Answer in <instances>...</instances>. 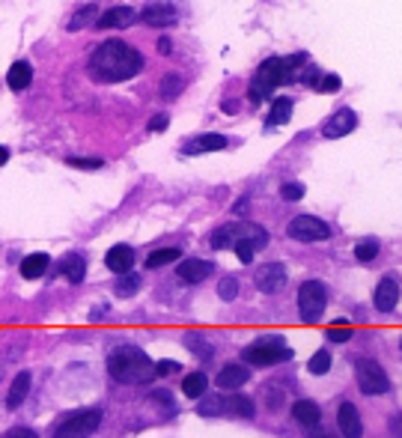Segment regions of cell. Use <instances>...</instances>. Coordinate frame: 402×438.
Returning <instances> with one entry per match:
<instances>
[{
    "mask_svg": "<svg viewBox=\"0 0 402 438\" xmlns=\"http://www.w3.org/2000/svg\"><path fill=\"white\" fill-rule=\"evenodd\" d=\"M143 54L137 51V48L125 45L123 39H107L93 51L89 57V75H93V81L98 84H119V81H128V78L140 75V69H143Z\"/></svg>",
    "mask_w": 402,
    "mask_h": 438,
    "instance_id": "6da1fadb",
    "label": "cell"
},
{
    "mask_svg": "<svg viewBox=\"0 0 402 438\" xmlns=\"http://www.w3.org/2000/svg\"><path fill=\"white\" fill-rule=\"evenodd\" d=\"M107 373L110 379L119 385H146L155 379V364L149 361L146 352L134 349V346H123L107 355Z\"/></svg>",
    "mask_w": 402,
    "mask_h": 438,
    "instance_id": "7a4b0ae2",
    "label": "cell"
},
{
    "mask_svg": "<svg viewBox=\"0 0 402 438\" xmlns=\"http://www.w3.org/2000/svg\"><path fill=\"white\" fill-rule=\"evenodd\" d=\"M301 60H304V54H295V57H268L265 63H259L254 81H250V93H247L250 102H254V105L265 102V98H271V93H274L280 84L292 81L295 69L301 66Z\"/></svg>",
    "mask_w": 402,
    "mask_h": 438,
    "instance_id": "3957f363",
    "label": "cell"
},
{
    "mask_svg": "<svg viewBox=\"0 0 402 438\" xmlns=\"http://www.w3.org/2000/svg\"><path fill=\"white\" fill-rule=\"evenodd\" d=\"M241 358H245L247 364L254 367H271V364H280V361H289L292 358V349L286 346L283 337H259V340H254L247 346L245 352H241Z\"/></svg>",
    "mask_w": 402,
    "mask_h": 438,
    "instance_id": "277c9868",
    "label": "cell"
},
{
    "mask_svg": "<svg viewBox=\"0 0 402 438\" xmlns=\"http://www.w3.org/2000/svg\"><path fill=\"white\" fill-rule=\"evenodd\" d=\"M325 304H328L325 283L304 281V283L298 286V313H301V322L316 325L322 319V313H325Z\"/></svg>",
    "mask_w": 402,
    "mask_h": 438,
    "instance_id": "5b68a950",
    "label": "cell"
},
{
    "mask_svg": "<svg viewBox=\"0 0 402 438\" xmlns=\"http://www.w3.org/2000/svg\"><path fill=\"white\" fill-rule=\"evenodd\" d=\"M102 426V412L98 409H78L60 421L54 438H89Z\"/></svg>",
    "mask_w": 402,
    "mask_h": 438,
    "instance_id": "8992f818",
    "label": "cell"
},
{
    "mask_svg": "<svg viewBox=\"0 0 402 438\" xmlns=\"http://www.w3.org/2000/svg\"><path fill=\"white\" fill-rule=\"evenodd\" d=\"M355 376H358V387L364 394H369V396L390 391V379H387L385 367H381L378 361H373V358H358V361H355Z\"/></svg>",
    "mask_w": 402,
    "mask_h": 438,
    "instance_id": "52a82bcc",
    "label": "cell"
},
{
    "mask_svg": "<svg viewBox=\"0 0 402 438\" xmlns=\"http://www.w3.org/2000/svg\"><path fill=\"white\" fill-rule=\"evenodd\" d=\"M286 233H289V238H295V242H325V238H331L334 230L316 215H298V218L289 221Z\"/></svg>",
    "mask_w": 402,
    "mask_h": 438,
    "instance_id": "ba28073f",
    "label": "cell"
},
{
    "mask_svg": "<svg viewBox=\"0 0 402 438\" xmlns=\"http://www.w3.org/2000/svg\"><path fill=\"white\" fill-rule=\"evenodd\" d=\"M286 281H289V277H286L283 263H265V265H259L256 274H254L256 290L265 292V295H277L286 286Z\"/></svg>",
    "mask_w": 402,
    "mask_h": 438,
    "instance_id": "9c48e42d",
    "label": "cell"
},
{
    "mask_svg": "<svg viewBox=\"0 0 402 438\" xmlns=\"http://www.w3.org/2000/svg\"><path fill=\"white\" fill-rule=\"evenodd\" d=\"M355 125H358V114L351 111V107H340V111H334L325 119L322 134H325L328 141H337V137H346V134L355 132Z\"/></svg>",
    "mask_w": 402,
    "mask_h": 438,
    "instance_id": "30bf717a",
    "label": "cell"
},
{
    "mask_svg": "<svg viewBox=\"0 0 402 438\" xmlns=\"http://www.w3.org/2000/svg\"><path fill=\"white\" fill-rule=\"evenodd\" d=\"M140 21L149 27H170L179 21V12L173 3H149L140 9Z\"/></svg>",
    "mask_w": 402,
    "mask_h": 438,
    "instance_id": "8fae6325",
    "label": "cell"
},
{
    "mask_svg": "<svg viewBox=\"0 0 402 438\" xmlns=\"http://www.w3.org/2000/svg\"><path fill=\"white\" fill-rule=\"evenodd\" d=\"M396 301H399V283H396V277L394 274L381 277L378 286H376V295H373L376 310L378 313H390L396 307Z\"/></svg>",
    "mask_w": 402,
    "mask_h": 438,
    "instance_id": "7c38bea8",
    "label": "cell"
},
{
    "mask_svg": "<svg viewBox=\"0 0 402 438\" xmlns=\"http://www.w3.org/2000/svg\"><path fill=\"white\" fill-rule=\"evenodd\" d=\"M212 272H215V263L209 260H182L176 265V277L182 283H200L206 277H212Z\"/></svg>",
    "mask_w": 402,
    "mask_h": 438,
    "instance_id": "4fadbf2b",
    "label": "cell"
},
{
    "mask_svg": "<svg viewBox=\"0 0 402 438\" xmlns=\"http://www.w3.org/2000/svg\"><path fill=\"white\" fill-rule=\"evenodd\" d=\"M218 149H227V137L218 134V132H209V134H197L185 141L182 152L185 155H203V152H218Z\"/></svg>",
    "mask_w": 402,
    "mask_h": 438,
    "instance_id": "5bb4252c",
    "label": "cell"
},
{
    "mask_svg": "<svg viewBox=\"0 0 402 438\" xmlns=\"http://www.w3.org/2000/svg\"><path fill=\"white\" fill-rule=\"evenodd\" d=\"M137 12L132 6H114V9H107V12L102 18H96V27L98 30H119V27H128V24H134L137 21Z\"/></svg>",
    "mask_w": 402,
    "mask_h": 438,
    "instance_id": "9a60e30c",
    "label": "cell"
},
{
    "mask_svg": "<svg viewBox=\"0 0 402 438\" xmlns=\"http://www.w3.org/2000/svg\"><path fill=\"white\" fill-rule=\"evenodd\" d=\"M337 423H340V432H343V438H360V435H364V423H360V414L355 409V403H343V405H340Z\"/></svg>",
    "mask_w": 402,
    "mask_h": 438,
    "instance_id": "2e32d148",
    "label": "cell"
},
{
    "mask_svg": "<svg viewBox=\"0 0 402 438\" xmlns=\"http://www.w3.org/2000/svg\"><path fill=\"white\" fill-rule=\"evenodd\" d=\"M105 265L114 274H128V272H132V265H134V251L128 245H114L105 254Z\"/></svg>",
    "mask_w": 402,
    "mask_h": 438,
    "instance_id": "e0dca14e",
    "label": "cell"
},
{
    "mask_svg": "<svg viewBox=\"0 0 402 438\" xmlns=\"http://www.w3.org/2000/svg\"><path fill=\"white\" fill-rule=\"evenodd\" d=\"M247 379H250L247 367H241V364H227L224 370L215 376V385L220 387V391H238V387L245 385Z\"/></svg>",
    "mask_w": 402,
    "mask_h": 438,
    "instance_id": "ac0fdd59",
    "label": "cell"
},
{
    "mask_svg": "<svg viewBox=\"0 0 402 438\" xmlns=\"http://www.w3.org/2000/svg\"><path fill=\"white\" fill-rule=\"evenodd\" d=\"M292 417L298 421V426L304 432H313L319 430V421H322V412H319V405L316 403H310V400H298L292 405Z\"/></svg>",
    "mask_w": 402,
    "mask_h": 438,
    "instance_id": "d6986e66",
    "label": "cell"
},
{
    "mask_svg": "<svg viewBox=\"0 0 402 438\" xmlns=\"http://www.w3.org/2000/svg\"><path fill=\"white\" fill-rule=\"evenodd\" d=\"M247 224H227V227H218V230L209 236V245L215 247V251H220V247H233L241 236H245Z\"/></svg>",
    "mask_w": 402,
    "mask_h": 438,
    "instance_id": "ffe728a7",
    "label": "cell"
},
{
    "mask_svg": "<svg viewBox=\"0 0 402 438\" xmlns=\"http://www.w3.org/2000/svg\"><path fill=\"white\" fill-rule=\"evenodd\" d=\"M30 81H33V66H30L27 60H15V63L9 66V72H6V84H9V89L21 93V89L30 87Z\"/></svg>",
    "mask_w": 402,
    "mask_h": 438,
    "instance_id": "44dd1931",
    "label": "cell"
},
{
    "mask_svg": "<svg viewBox=\"0 0 402 438\" xmlns=\"http://www.w3.org/2000/svg\"><path fill=\"white\" fill-rule=\"evenodd\" d=\"M292 107H295V102L289 96H277L274 105H271V111H268V116H265V128L286 125L289 119H292Z\"/></svg>",
    "mask_w": 402,
    "mask_h": 438,
    "instance_id": "7402d4cb",
    "label": "cell"
},
{
    "mask_svg": "<svg viewBox=\"0 0 402 438\" xmlns=\"http://www.w3.org/2000/svg\"><path fill=\"white\" fill-rule=\"evenodd\" d=\"M30 382H33V376L24 373V370L12 379V385H9V394H6V409H9V412H15L18 405H21V403L27 400V394H30Z\"/></svg>",
    "mask_w": 402,
    "mask_h": 438,
    "instance_id": "603a6c76",
    "label": "cell"
},
{
    "mask_svg": "<svg viewBox=\"0 0 402 438\" xmlns=\"http://www.w3.org/2000/svg\"><path fill=\"white\" fill-rule=\"evenodd\" d=\"M60 277H66L69 283H80L87 277V260L80 254H69L60 263Z\"/></svg>",
    "mask_w": 402,
    "mask_h": 438,
    "instance_id": "cb8c5ba5",
    "label": "cell"
},
{
    "mask_svg": "<svg viewBox=\"0 0 402 438\" xmlns=\"http://www.w3.org/2000/svg\"><path fill=\"white\" fill-rule=\"evenodd\" d=\"M224 409L227 414H236V417H254L256 414V403L250 396H241V394H233V396H224Z\"/></svg>",
    "mask_w": 402,
    "mask_h": 438,
    "instance_id": "d4e9b609",
    "label": "cell"
},
{
    "mask_svg": "<svg viewBox=\"0 0 402 438\" xmlns=\"http://www.w3.org/2000/svg\"><path fill=\"white\" fill-rule=\"evenodd\" d=\"M48 254H30L21 260V277H27V281H36V277H42L45 274V268H48Z\"/></svg>",
    "mask_w": 402,
    "mask_h": 438,
    "instance_id": "484cf974",
    "label": "cell"
},
{
    "mask_svg": "<svg viewBox=\"0 0 402 438\" xmlns=\"http://www.w3.org/2000/svg\"><path fill=\"white\" fill-rule=\"evenodd\" d=\"M206 387H209V376L206 373H188L185 382H182V394L188 400H200V396H206Z\"/></svg>",
    "mask_w": 402,
    "mask_h": 438,
    "instance_id": "4316f807",
    "label": "cell"
},
{
    "mask_svg": "<svg viewBox=\"0 0 402 438\" xmlns=\"http://www.w3.org/2000/svg\"><path fill=\"white\" fill-rule=\"evenodd\" d=\"M179 256H182V251H179V247H158V251H152V254L146 256V268L170 265V263H176Z\"/></svg>",
    "mask_w": 402,
    "mask_h": 438,
    "instance_id": "83f0119b",
    "label": "cell"
},
{
    "mask_svg": "<svg viewBox=\"0 0 402 438\" xmlns=\"http://www.w3.org/2000/svg\"><path fill=\"white\" fill-rule=\"evenodd\" d=\"M137 290H140V274H134V272H128V274H123V277H116V283H114V292H116L119 298L134 295Z\"/></svg>",
    "mask_w": 402,
    "mask_h": 438,
    "instance_id": "f1b7e54d",
    "label": "cell"
},
{
    "mask_svg": "<svg viewBox=\"0 0 402 438\" xmlns=\"http://www.w3.org/2000/svg\"><path fill=\"white\" fill-rule=\"evenodd\" d=\"M182 87H185V81H182V75H176V72L161 78V96H164L167 102H170V98H179V93H182Z\"/></svg>",
    "mask_w": 402,
    "mask_h": 438,
    "instance_id": "f546056e",
    "label": "cell"
},
{
    "mask_svg": "<svg viewBox=\"0 0 402 438\" xmlns=\"http://www.w3.org/2000/svg\"><path fill=\"white\" fill-rule=\"evenodd\" d=\"M378 254V238H364V242L355 245V260L358 263H373Z\"/></svg>",
    "mask_w": 402,
    "mask_h": 438,
    "instance_id": "4dcf8cb0",
    "label": "cell"
},
{
    "mask_svg": "<svg viewBox=\"0 0 402 438\" xmlns=\"http://www.w3.org/2000/svg\"><path fill=\"white\" fill-rule=\"evenodd\" d=\"M328 370H331V352H328V349H319L313 358H310L307 373H313V376H325Z\"/></svg>",
    "mask_w": 402,
    "mask_h": 438,
    "instance_id": "1f68e13d",
    "label": "cell"
},
{
    "mask_svg": "<svg viewBox=\"0 0 402 438\" xmlns=\"http://www.w3.org/2000/svg\"><path fill=\"white\" fill-rule=\"evenodd\" d=\"M286 403V391L280 385H265V405L271 412H280Z\"/></svg>",
    "mask_w": 402,
    "mask_h": 438,
    "instance_id": "d6a6232c",
    "label": "cell"
},
{
    "mask_svg": "<svg viewBox=\"0 0 402 438\" xmlns=\"http://www.w3.org/2000/svg\"><path fill=\"white\" fill-rule=\"evenodd\" d=\"M93 15H98V6L96 3H87V6H80L75 18L69 21V30H80V27H87L89 21H93Z\"/></svg>",
    "mask_w": 402,
    "mask_h": 438,
    "instance_id": "836d02e7",
    "label": "cell"
},
{
    "mask_svg": "<svg viewBox=\"0 0 402 438\" xmlns=\"http://www.w3.org/2000/svg\"><path fill=\"white\" fill-rule=\"evenodd\" d=\"M197 412L203 417H218V414H227L224 409V396H209V400H203L197 405Z\"/></svg>",
    "mask_w": 402,
    "mask_h": 438,
    "instance_id": "e575fe53",
    "label": "cell"
},
{
    "mask_svg": "<svg viewBox=\"0 0 402 438\" xmlns=\"http://www.w3.org/2000/svg\"><path fill=\"white\" fill-rule=\"evenodd\" d=\"M218 295L224 298V301H236V295H238V277L236 274L224 277V281L218 283Z\"/></svg>",
    "mask_w": 402,
    "mask_h": 438,
    "instance_id": "d590c367",
    "label": "cell"
},
{
    "mask_svg": "<svg viewBox=\"0 0 402 438\" xmlns=\"http://www.w3.org/2000/svg\"><path fill=\"white\" fill-rule=\"evenodd\" d=\"M349 337H351V328H349L346 319H337L334 325L328 328V340H331V343H346Z\"/></svg>",
    "mask_w": 402,
    "mask_h": 438,
    "instance_id": "8d00e7d4",
    "label": "cell"
},
{
    "mask_svg": "<svg viewBox=\"0 0 402 438\" xmlns=\"http://www.w3.org/2000/svg\"><path fill=\"white\" fill-rule=\"evenodd\" d=\"M69 167H78V170H98L105 161L102 158H66Z\"/></svg>",
    "mask_w": 402,
    "mask_h": 438,
    "instance_id": "74e56055",
    "label": "cell"
},
{
    "mask_svg": "<svg viewBox=\"0 0 402 438\" xmlns=\"http://www.w3.org/2000/svg\"><path fill=\"white\" fill-rule=\"evenodd\" d=\"M280 194H283V200H301V197H304V185L301 182H283L280 185Z\"/></svg>",
    "mask_w": 402,
    "mask_h": 438,
    "instance_id": "f35d334b",
    "label": "cell"
},
{
    "mask_svg": "<svg viewBox=\"0 0 402 438\" xmlns=\"http://www.w3.org/2000/svg\"><path fill=\"white\" fill-rule=\"evenodd\" d=\"M340 87H343L340 75H325V78H319V89H322V93H337Z\"/></svg>",
    "mask_w": 402,
    "mask_h": 438,
    "instance_id": "ab89813d",
    "label": "cell"
},
{
    "mask_svg": "<svg viewBox=\"0 0 402 438\" xmlns=\"http://www.w3.org/2000/svg\"><path fill=\"white\" fill-rule=\"evenodd\" d=\"M179 370H182V364H179V361H158L155 364L158 376H170V373H179Z\"/></svg>",
    "mask_w": 402,
    "mask_h": 438,
    "instance_id": "60d3db41",
    "label": "cell"
},
{
    "mask_svg": "<svg viewBox=\"0 0 402 438\" xmlns=\"http://www.w3.org/2000/svg\"><path fill=\"white\" fill-rule=\"evenodd\" d=\"M3 438H39L33 430H27V426H12V430H6Z\"/></svg>",
    "mask_w": 402,
    "mask_h": 438,
    "instance_id": "b9f144b4",
    "label": "cell"
},
{
    "mask_svg": "<svg viewBox=\"0 0 402 438\" xmlns=\"http://www.w3.org/2000/svg\"><path fill=\"white\" fill-rule=\"evenodd\" d=\"M167 125H170V116L167 114H158V116L149 119V132H164Z\"/></svg>",
    "mask_w": 402,
    "mask_h": 438,
    "instance_id": "7bdbcfd3",
    "label": "cell"
},
{
    "mask_svg": "<svg viewBox=\"0 0 402 438\" xmlns=\"http://www.w3.org/2000/svg\"><path fill=\"white\" fill-rule=\"evenodd\" d=\"M390 435H394V438H402V412L394 414V421H390Z\"/></svg>",
    "mask_w": 402,
    "mask_h": 438,
    "instance_id": "ee69618b",
    "label": "cell"
},
{
    "mask_svg": "<svg viewBox=\"0 0 402 438\" xmlns=\"http://www.w3.org/2000/svg\"><path fill=\"white\" fill-rule=\"evenodd\" d=\"M310 438H337L334 432H325V430H313V432H307Z\"/></svg>",
    "mask_w": 402,
    "mask_h": 438,
    "instance_id": "f6af8a7d",
    "label": "cell"
},
{
    "mask_svg": "<svg viewBox=\"0 0 402 438\" xmlns=\"http://www.w3.org/2000/svg\"><path fill=\"white\" fill-rule=\"evenodd\" d=\"M158 51L161 54H170V39H158Z\"/></svg>",
    "mask_w": 402,
    "mask_h": 438,
    "instance_id": "bcb514c9",
    "label": "cell"
},
{
    "mask_svg": "<svg viewBox=\"0 0 402 438\" xmlns=\"http://www.w3.org/2000/svg\"><path fill=\"white\" fill-rule=\"evenodd\" d=\"M6 161H9V149H6V146H0V167H3Z\"/></svg>",
    "mask_w": 402,
    "mask_h": 438,
    "instance_id": "7dc6e473",
    "label": "cell"
}]
</instances>
